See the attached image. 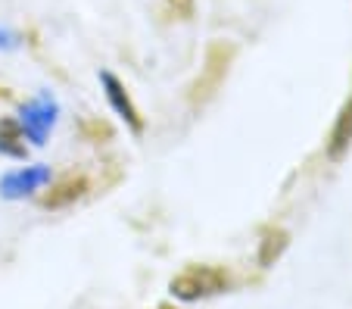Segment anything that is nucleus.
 I'll return each mask as SVG.
<instances>
[{
	"instance_id": "nucleus-1",
	"label": "nucleus",
	"mask_w": 352,
	"mask_h": 309,
	"mask_svg": "<svg viewBox=\"0 0 352 309\" xmlns=\"http://www.w3.org/2000/svg\"><path fill=\"white\" fill-rule=\"evenodd\" d=\"M234 56H237V47H234L231 41H212L206 47V60L199 66V75L190 81V87H187V103H190L193 109L215 100V94L221 91V85H225L228 72H231V66H234Z\"/></svg>"
},
{
	"instance_id": "nucleus-2",
	"label": "nucleus",
	"mask_w": 352,
	"mask_h": 309,
	"mask_svg": "<svg viewBox=\"0 0 352 309\" xmlns=\"http://www.w3.org/2000/svg\"><path fill=\"white\" fill-rule=\"evenodd\" d=\"M231 284H234V275L228 266H219V262H193V266H184L168 281V290L178 300L193 303V300H206V297L225 294Z\"/></svg>"
},
{
	"instance_id": "nucleus-3",
	"label": "nucleus",
	"mask_w": 352,
	"mask_h": 309,
	"mask_svg": "<svg viewBox=\"0 0 352 309\" xmlns=\"http://www.w3.org/2000/svg\"><path fill=\"white\" fill-rule=\"evenodd\" d=\"M87 191H91V178H87V172H81V169H69L66 175H60V178L38 197V203L44 209H66V206H75L78 200H85Z\"/></svg>"
},
{
	"instance_id": "nucleus-4",
	"label": "nucleus",
	"mask_w": 352,
	"mask_h": 309,
	"mask_svg": "<svg viewBox=\"0 0 352 309\" xmlns=\"http://www.w3.org/2000/svg\"><path fill=\"white\" fill-rule=\"evenodd\" d=\"M100 81H103V87H107V97H109V103H113V109L128 122V125H131V131H138L140 135V131L146 128V122H144V116H140L138 103H134L131 94H128V87L122 85L113 72H103L100 75Z\"/></svg>"
},
{
	"instance_id": "nucleus-5",
	"label": "nucleus",
	"mask_w": 352,
	"mask_h": 309,
	"mask_svg": "<svg viewBox=\"0 0 352 309\" xmlns=\"http://www.w3.org/2000/svg\"><path fill=\"white\" fill-rule=\"evenodd\" d=\"M349 147H352V94L346 97V103L340 107L337 119H333L331 135H327V141H324V153L331 162H340L349 153Z\"/></svg>"
},
{
	"instance_id": "nucleus-6",
	"label": "nucleus",
	"mask_w": 352,
	"mask_h": 309,
	"mask_svg": "<svg viewBox=\"0 0 352 309\" xmlns=\"http://www.w3.org/2000/svg\"><path fill=\"white\" fill-rule=\"evenodd\" d=\"M287 247H290V231L280 228V225H265L259 237V253H256L259 269H272L274 262L284 256Z\"/></svg>"
},
{
	"instance_id": "nucleus-7",
	"label": "nucleus",
	"mask_w": 352,
	"mask_h": 309,
	"mask_svg": "<svg viewBox=\"0 0 352 309\" xmlns=\"http://www.w3.org/2000/svg\"><path fill=\"white\" fill-rule=\"evenodd\" d=\"M0 153H3V156H16V160H22V156L28 153V147H25V128H22L16 119H0Z\"/></svg>"
},
{
	"instance_id": "nucleus-8",
	"label": "nucleus",
	"mask_w": 352,
	"mask_h": 309,
	"mask_svg": "<svg viewBox=\"0 0 352 309\" xmlns=\"http://www.w3.org/2000/svg\"><path fill=\"white\" fill-rule=\"evenodd\" d=\"M166 3H168V10L175 13V19L187 22L193 16V0H166Z\"/></svg>"
},
{
	"instance_id": "nucleus-9",
	"label": "nucleus",
	"mask_w": 352,
	"mask_h": 309,
	"mask_svg": "<svg viewBox=\"0 0 352 309\" xmlns=\"http://www.w3.org/2000/svg\"><path fill=\"white\" fill-rule=\"evenodd\" d=\"M85 135H87V138H100V135H103V138H109V135H113V128H109L107 122L87 119V122H85Z\"/></svg>"
},
{
	"instance_id": "nucleus-10",
	"label": "nucleus",
	"mask_w": 352,
	"mask_h": 309,
	"mask_svg": "<svg viewBox=\"0 0 352 309\" xmlns=\"http://www.w3.org/2000/svg\"><path fill=\"white\" fill-rule=\"evenodd\" d=\"M153 309H178V306H172V303H160V306H153Z\"/></svg>"
}]
</instances>
